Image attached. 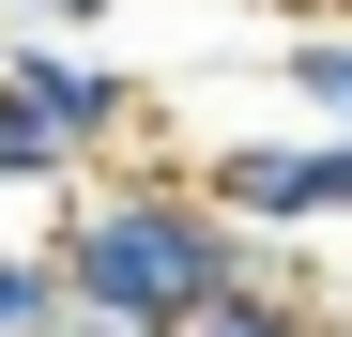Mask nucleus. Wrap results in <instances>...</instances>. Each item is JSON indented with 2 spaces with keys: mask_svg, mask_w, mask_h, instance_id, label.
Listing matches in <instances>:
<instances>
[{
  "mask_svg": "<svg viewBox=\"0 0 352 337\" xmlns=\"http://www.w3.org/2000/svg\"><path fill=\"white\" fill-rule=\"evenodd\" d=\"M46 261H62V292L92 322H168L184 337L214 292H245V215H214L199 184H92L62 230H46Z\"/></svg>",
  "mask_w": 352,
  "mask_h": 337,
  "instance_id": "1",
  "label": "nucleus"
},
{
  "mask_svg": "<svg viewBox=\"0 0 352 337\" xmlns=\"http://www.w3.org/2000/svg\"><path fill=\"white\" fill-rule=\"evenodd\" d=\"M62 337H168V322H92V307H77V322H62Z\"/></svg>",
  "mask_w": 352,
  "mask_h": 337,
  "instance_id": "8",
  "label": "nucleus"
},
{
  "mask_svg": "<svg viewBox=\"0 0 352 337\" xmlns=\"http://www.w3.org/2000/svg\"><path fill=\"white\" fill-rule=\"evenodd\" d=\"M199 199L214 215H245V230H352V138H230L199 168Z\"/></svg>",
  "mask_w": 352,
  "mask_h": 337,
  "instance_id": "3",
  "label": "nucleus"
},
{
  "mask_svg": "<svg viewBox=\"0 0 352 337\" xmlns=\"http://www.w3.org/2000/svg\"><path fill=\"white\" fill-rule=\"evenodd\" d=\"M291 92H307V123H337L352 138V31H291V62H276Z\"/></svg>",
  "mask_w": 352,
  "mask_h": 337,
  "instance_id": "5",
  "label": "nucleus"
},
{
  "mask_svg": "<svg viewBox=\"0 0 352 337\" xmlns=\"http://www.w3.org/2000/svg\"><path fill=\"white\" fill-rule=\"evenodd\" d=\"M0 92L62 138V168H92L107 138H138V123H153V92H138L123 62H92L77 31H0Z\"/></svg>",
  "mask_w": 352,
  "mask_h": 337,
  "instance_id": "2",
  "label": "nucleus"
},
{
  "mask_svg": "<svg viewBox=\"0 0 352 337\" xmlns=\"http://www.w3.org/2000/svg\"><path fill=\"white\" fill-rule=\"evenodd\" d=\"M62 322H77L62 261H46V246H16V261H0V337H62Z\"/></svg>",
  "mask_w": 352,
  "mask_h": 337,
  "instance_id": "4",
  "label": "nucleus"
},
{
  "mask_svg": "<svg viewBox=\"0 0 352 337\" xmlns=\"http://www.w3.org/2000/svg\"><path fill=\"white\" fill-rule=\"evenodd\" d=\"M107 0H16V31H92Z\"/></svg>",
  "mask_w": 352,
  "mask_h": 337,
  "instance_id": "7",
  "label": "nucleus"
},
{
  "mask_svg": "<svg viewBox=\"0 0 352 337\" xmlns=\"http://www.w3.org/2000/svg\"><path fill=\"white\" fill-rule=\"evenodd\" d=\"M322 307H337V337H352V276H337V292H322Z\"/></svg>",
  "mask_w": 352,
  "mask_h": 337,
  "instance_id": "9",
  "label": "nucleus"
},
{
  "mask_svg": "<svg viewBox=\"0 0 352 337\" xmlns=\"http://www.w3.org/2000/svg\"><path fill=\"white\" fill-rule=\"evenodd\" d=\"M184 337H337V307H291V292H214Z\"/></svg>",
  "mask_w": 352,
  "mask_h": 337,
  "instance_id": "6",
  "label": "nucleus"
}]
</instances>
